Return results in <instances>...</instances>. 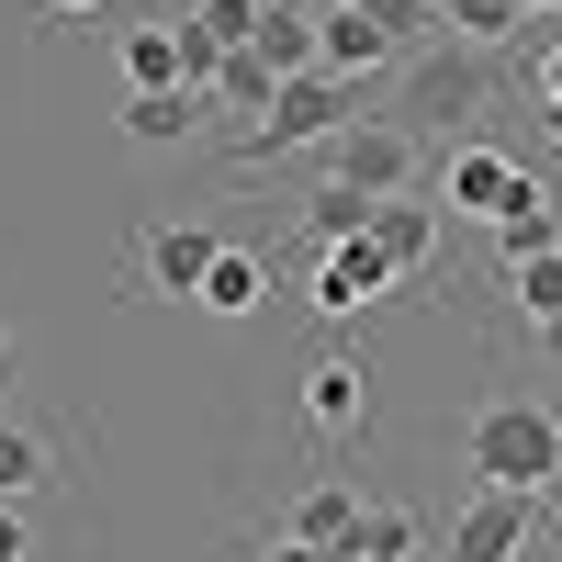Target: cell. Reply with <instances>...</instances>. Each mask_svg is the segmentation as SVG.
I'll list each match as a JSON object with an SVG mask.
<instances>
[{"label":"cell","mask_w":562,"mask_h":562,"mask_svg":"<svg viewBox=\"0 0 562 562\" xmlns=\"http://www.w3.org/2000/svg\"><path fill=\"white\" fill-rule=\"evenodd\" d=\"M461 473H473L484 495L551 506V495H562V416L529 405V394H495L473 428H461Z\"/></svg>","instance_id":"7a4b0ae2"},{"label":"cell","mask_w":562,"mask_h":562,"mask_svg":"<svg viewBox=\"0 0 562 562\" xmlns=\"http://www.w3.org/2000/svg\"><path fill=\"white\" fill-rule=\"evenodd\" d=\"M360 551H383V562H405L416 551V518H405V506H360V529H349Z\"/></svg>","instance_id":"d4e9b609"},{"label":"cell","mask_w":562,"mask_h":562,"mask_svg":"<svg viewBox=\"0 0 562 562\" xmlns=\"http://www.w3.org/2000/svg\"><path fill=\"white\" fill-rule=\"evenodd\" d=\"M315 68L360 90L371 68H405V45H394L383 23H371V12H360V0H338V12H315Z\"/></svg>","instance_id":"9c48e42d"},{"label":"cell","mask_w":562,"mask_h":562,"mask_svg":"<svg viewBox=\"0 0 562 562\" xmlns=\"http://www.w3.org/2000/svg\"><path fill=\"white\" fill-rule=\"evenodd\" d=\"M113 68H124V90H192V79H180V23H124Z\"/></svg>","instance_id":"9a60e30c"},{"label":"cell","mask_w":562,"mask_h":562,"mask_svg":"<svg viewBox=\"0 0 562 562\" xmlns=\"http://www.w3.org/2000/svg\"><path fill=\"white\" fill-rule=\"evenodd\" d=\"M518 79H529V102H562V34H540V57H529Z\"/></svg>","instance_id":"484cf974"},{"label":"cell","mask_w":562,"mask_h":562,"mask_svg":"<svg viewBox=\"0 0 562 562\" xmlns=\"http://www.w3.org/2000/svg\"><path fill=\"white\" fill-rule=\"evenodd\" d=\"M304 428L315 439H360L371 428V371H360V349H326L304 371Z\"/></svg>","instance_id":"30bf717a"},{"label":"cell","mask_w":562,"mask_h":562,"mask_svg":"<svg viewBox=\"0 0 562 562\" xmlns=\"http://www.w3.org/2000/svg\"><path fill=\"white\" fill-rule=\"evenodd\" d=\"M270 562H326V551H304V540H281V551H270Z\"/></svg>","instance_id":"d6a6232c"},{"label":"cell","mask_w":562,"mask_h":562,"mask_svg":"<svg viewBox=\"0 0 562 562\" xmlns=\"http://www.w3.org/2000/svg\"><path fill=\"white\" fill-rule=\"evenodd\" d=\"M338 124H360V90H349V79H326V68H304V79H281V90H270V113L237 135V169L304 158V147H326Z\"/></svg>","instance_id":"3957f363"},{"label":"cell","mask_w":562,"mask_h":562,"mask_svg":"<svg viewBox=\"0 0 562 562\" xmlns=\"http://www.w3.org/2000/svg\"><path fill=\"white\" fill-rule=\"evenodd\" d=\"M45 12H57V23H90V12H113V0H45Z\"/></svg>","instance_id":"f546056e"},{"label":"cell","mask_w":562,"mask_h":562,"mask_svg":"<svg viewBox=\"0 0 562 562\" xmlns=\"http://www.w3.org/2000/svg\"><path fill=\"white\" fill-rule=\"evenodd\" d=\"M315 12H338V0H315Z\"/></svg>","instance_id":"e575fe53"},{"label":"cell","mask_w":562,"mask_h":562,"mask_svg":"<svg viewBox=\"0 0 562 562\" xmlns=\"http://www.w3.org/2000/svg\"><path fill=\"white\" fill-rule=\"evenodd\" d=\"M360 12L383 23L394 45H439V34H450V23H439V0H360Z\"/></svg>","instance_id":"cb8c5ba5"},{"label":"cell","mask_w":562,"mask_h":562,"mask_svg":"<svg viewBox=\"0 0 562 562\" xmlns=\"http://www.w3.org/2000/svg\"><path fill=\"white\" fill-rule=\"evenodd\" d=\"M540 349H551V360H562V304H551V315H540Z\"/></svg>","instance_id":"4dcf8cb0"},{"label":"cell","mask_w":562,"mask_h":562,"mask_svg":"<svg viewBox=\"0 0 562 562\" xmlns=\"http://www.w3.org/2000/svg\"><path fill=\"white\" fill-rule=\"evenodd\" d=\"M270 90H281V79H270L259 45H225V68L203 79V102H225V113H248V124H259V113H270Z\"/></svg>","instance_id":"ffe728a7"},{"label":"cell","mask_w":562,"mask_h":562,"mask_svg":"<svg viewBox=\"0 0 562 562\" xmlns=\"http://www.w3.org/2000/svg\"><path fill=\"white\" fill-rule=\"evenodd\" d=\"M484 248H495V270H518V259L562 248V192H551L540 169H518V192H506V214L484 225Z\"/></svg>","instance_id":"8fae6325"},{"label":"cell","mask_w":562,"mask_h":562,"mask_svg":"<svg viewBox=\"0 0 562 562\" xmlns=\"http://www.w3.org/2000/svg\"><path fill=\"white\" fill-rule=\"evenodd\" d=\"M259 12H270V0H180V23L214 34V45H248V34H259Z\"/></svg>","instance_id":"7402d4cb"},{"label":"cell","mask_w":562,"mask_h":562,"mask_svg":"<svg viewBox=\"0 0 562 562\" xmlns=\"http://www.w3.org/2000/svg\"><path fill=\"white\" fill-rule=\"evenodd\" d=\"M214 225L203 214H147V225H135V237H124V293H147V304H192L203 293V270H214Z\"/></svg>","instance_id":"277c9868"},{"label":"cell","mask_w":562,"mask_h":562,"mask_svg":"<svg viewBox=\"0 0 562 562\" xmlns=\"http://www.w3.org/2000/svg\"><path fill=\"white\" fill-rule=\"evenodd\" d=\"M439 23H450V0H439Z\"/></svg>","instance_id":"d590c367"},{"label":"cell","mask_w":562,"mask_h":562,"mask_svg":"<svg viewBox=\"0 0 562 562\" xmlns=\"http://www.w3.org/2000/svg\"><path fill=\"white\" fill-rule=\"evenodd\" d=\"M540 23H562V0H540Z\"/></svg>","instance_id":"836d02e7"},{"label":"cell","mask_w":562,"mask_h":562,"mask_svg":"<svg viewBox=\"0 0 562 562\" xmlns=\"http://www.w3.org/2000/svg\"><path fill=\"white\" fill-rule=\"evenodd\" d=\"M529 551H540V506L473 484V506L450 518V562H529Z\"/></svg>","instance_id":"ba28073f"},{"label":"cell","mask_w":562,"mask_h":562,"mask_svg":"<svg viewBox=\"0 0 562 562\" xmlns=\"http://www.w3.org/2000/svg\"><path fill=\"white\" fill-rule=\"evenodd\" d=\"M529 113H540V135H551V147H562V102H529Z\"/></svg>","instance_id":"1f68e13d"},{"label":"cell","mask_w":562,"mask_h":562,"mask_svg":"<svg viewBox=\"0 0 562 562\" xmlns=\"http://www.w3.org/2000/svg\"><path fill=\"white\" fill-rule=\"evenodd\" d=\"M540 551H551V562H562V495H551V506H540Z\"/></svg>","instance_id":"f1b7e54d"},{"label":"cell","mask_w":562,"mask_h":562,"mask_svg":"<svg viewBox=\"0 0 562 562\" xmlns=\"http://www.w3.org/2000/svg\"><path fill=\"white\" fill-rule=\"evenodd\" d=\"M12 383H23V326H0V405H12Z\"/></svg>","instance_id":"83f0119b"},{"label":"cell","mask_w":562,"mask_h":562,"mask_svg":"<svg viewBox=\"0 0 562 562\" xmlns=\"http://www.w3.org/2000/svg\"><path fill=\"white\" fill-rule=\"evenodd\" d=\"M495 102H529V79H518V57H484V45H461V34L416 45V57L394 68V124L416 135V147H428V135H439V147L484 135Z\"/></svg>","instance_id":"6da1fadb"},{"label":"cell","mask_w":562,"mask_h":562,"mask_svg":"<svg viewBox=\"0 0 562 562\" xmlns=\"http://www.w3.org/2000/svg\"><path fill=\"white\" fill-rule=\"evenodd\" d=\"M192 304H203V315H259V304H270V259H259V248H237V237H225Z\"/></svg>","instance_id":"2e32d148"},{"label":"cell","mask_w":562,"mask_h":562,"mask_svg":"<svg viewBox=\"0 0 562 562\" xmlns=\"http://www.w3.org/2000/svg\"><path fill=\"white\" fill-rule=\"evenodd\" d=\"M506 192H518V158H506V147H484V135L439 147V214H473V225H495V214H506Z\"/></svg>","instance_id":"52a82bcc"},{"label":"cell","mask_w":562,"mask_h":562,"mask_svg":"<svg viewBox=\"0 0 562 562\" xmlns=\"http://www.w3.org/2000/svg\"><path fill=\"white\" fill-rule=\"evenodd\" d=\"M248 45L270 57V79H304V68H315V0H270Z\"/></svg>","instance_id":"ac0fdd59"},{"label":"cell","mask_w":562,"mask_h":562,"mask_svg":"<svg viewBox=\"0 0 562 562\" xmlns=\"http://www.w3.org/2000/svg\"><path fill=\"white\" fill-rule=\"evenodd\" d=\"M326 180H349V192H371V203H394V192H416V169H428V147L394 124V113H360V124H338L326 135Z\"/></svg>","instance_id":"5b68a950"},{"label":"cell","mask_w":562,"mask_h":562,"mask_svg":"<svg viewBox=\"0 0 562 562\" xmlns=\"http://www.w3.org/2000/svg\"><path fill=\"white\" fill-rule=\"evenodd\" d=\"M529 23H540V0H450V34H461V45H484V57H506ZM540 34H551V23H540Z\"/></svg>","instance_id":"d6986e66"},{"label":"cell","mask_w":562,"mask_h":562,"mask_svg":"<svg viewBox=\"0 0 562 562\" xmlns=\"http://www.w3.org/2000/svg\"><path fill=\"white\" fill-rule=\"evenodd\" d=\"M45 473H57V439L23 428V416H0V506H34Z\"/></svg>","instance_id":"e0dca14e"},{"label":"cell","mask_w":562,"mask_h":562,"mask_svg":"<svg viewBox=\"0 0 562 562\" xmlns=\"http://www.w3.org/2000/svg\"><path fill=\"white\" fill-rule=\"evenodd\" d=\"M506 293H518V315L540 326V315L562 304V248H540V259H518V270H506Z\"/></svg>","instance_id":"603a6c76"},{"label":"cell","mask_w":562,"mask_h":562,"mask_svg":"<svg viewBox=\"0 0 562 562\" xmlns=\"http://www.w3.org/2000/svg\"><path fill=\"white\" fill-rule=\"evenodd\" d=\"M349 529H360V484H338V473L304 484V495H293V518H281V540H304V551H338Z\"/></svg>","instance_id":"5bb4252c"},{"label":"cell","mask_w":562,"mask_h":562,"mask_svg":"<svg viewBox=\"0 0 562 562\" xmlns=\"http://www.w3.org/2000/svg\"><path fill=\"white\" fill-rule=\"evenodd\" d=\"M405 293V270L371 248V237H338V248H315V315H371V304H394Z\"/></svg>","instance_id":"8992f818"},{"label":"cell","mask_w":562,"mask_h":562,"mask_svg":"<svg viewBox=\"0 0 562 562\" xmlns=\"http://www.w3.org/2000/svg\"><path fill=\"white\" fill-rule=\"evenodd\" d=\"M203 90H124V135H135V147H192V135H203Z\"/></svg>","instance_id":"4fadbf2b"},{"label":"cell","mask_w":562,"mask_h":562,"mask_svg":"<svg viewBox=\"0 0 562 562\" xmlns=\"http://www.w3.org/2000/svg\"><path fill=\"white\" fill-rule=\"evenodd\" d=\"M371 248H383L405 281H428V259H439V203H428V192H394V203H371Z\"/></svg>","instance_id":"7c38bea8"},{"label":"cell","mask_w":562,"mask_h":562,"mask_svg":"<svg viewBox=\"0 0 562 562\" xmlns=\"http://www.w3.org/2000/svg\"><path fill=\"white\" fill-rule=\"evenodd\" d=\"M0 562H34V518L23 506H0Z\"/></svg>","instance_id":"4316f807"},{"label":"cell","mask_w":562,"mask_h":562,"mask_svg":"<svg viewBox=\"0 0 562 562\" xmlns=\"http://www.w3.org/2000/svg\"><path fill=\"white\" fill-rule=\"evenodd\" d=\"M304 237H315V248L371 237V192H349V180H315V192H304Z\"/></svg>","instance_id":"44dd1931"}]
</instances>
